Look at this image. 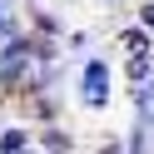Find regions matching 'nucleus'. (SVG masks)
Segmentation results:
<instances>
[{
    "label": "nucleus",
    "instance_id": "f257e3e1",
    "mask_svg": "<svg viewBox=\"0 0 154 154\" xmlns=\"http://www.w3.org/2000/svg\"><path fill=\"white\" fill-rule=\"evenodd\" d=\"M104 80H109V70H104V65H90V70H85V100H90V104L104 100Z\"/></svg>",
    "mask_w": 154,
    "mask_h": 154
},
{
    "label": "nucleus",
    "instance_id": "f03ea898",
    "mask_svg": "<svg viewBox=\"0 0 154 154\" xmlns=\"http://www.w3.org/2000/svg\"><path fill=\"white\" fill-rule=\"evenodd\" d=\"M144 20H149V25H154V5H149V10H144Z\"/></svg>",
    "mask_w": 154,
    "mask_h": 154
}]
</instances>
